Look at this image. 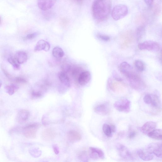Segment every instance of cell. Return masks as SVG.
<instances>
[{
  "label": "cell",
  "mask_w": 162,
  "mask_h": 162,
  "mask_svg": "<svg viewBox=\"0 0 162 162\" xmlns=\"http://www.w3.org/2000/svg\"><path fill=\"white\" fill-rule=\"evenodd\" d=\"M8 61L13 67L16 70H18L20 68V66L15 58L12 57H10L8 58Z\"/></svg>",
  "instance_id": "cell-29"
},
{
  "label": "cell",
  "mask_w": 162,
  "mask_h": 162,
  "mask_svg": "<svg viewBox=\"0 0 162 162\" xmlns=\"http://www.w3.org/2000/svg\"><path fill=\"white\" fill-rule=\"evenodd\" d=\"M156 126V123L154 122H147L142 127L141 130L143 134L148 135L155 129Z\"/></svg>",
  "instance_id": "cell-15"
},
{
  "label": "cell",
  "mask_w": 162,
  "mask_h": 162,
  "mask_svg": "<svg viewBox=\"0 0 162 162\" xmlns=\"http://www.w3.org/2000/svg\"><path fill=\"white\" fill-rule=\"evenodd\" d=\"M110 126V128L112 133H115L116 131V127L114 125H112Z\"/></svg>",
  "instance_id": "cell-42"
},
{
  "label": "cell",
  "mask_w": 162,
  "mask_h": 162,
  "mask_svg": "<svg viewBox=\"0 0 162 162\" xmlns=\"http://www.w3.org/2000/svg\"><path fill=\"white\" fill-rule=\"evenodd\" d=\"M131 102L127 99H123L116 101L114 107L118 111L128 113L130 111Z\"/></svg>",
  "instance_id": "cell-4"
},
{
  "label": "cell",
  "mask_w": 162,
  "mask_h": 162,
  "mask_svg": "<svg viewBox=\"0 0 162 162\" xmlns=\"http://www.w3.org/2000/svg\"><path fill=\"white\" fill-rule=\"evenodd\" d=\"M128 80L130 86L133 89L138 91L144 89L145 85L141 78L132 70L124 75Z\"/></svg>",
  "instance_id": "cell-2"
},
{
  "label": "cell",
  "mask_w": 162,
  "mask_h": 162,
  "mask_svg": "<svg viewBox=\"0 0 162 162\" xmlns=\"http://www.w3.org/2000/svg\"><path fill=\"white\" fill-rule=\"evenodd\" d=\"M119 69L120 72L125 75L126 73L132 70L130 65L126 62L121 63L119 66Z\"/></svg>",
  "instance_id": "cell-23"
},
{
  "label": "cell",
  "mask_w": 162,
  "mask_h": 162,
  "mask_svg": "<svg viewBox=\"0 0 162 162\" xmlns=\"http://www.w3.org/2000/svg\"><path fill=\"white\" fill-rule=\"evenodd\" d=\"M53 147L55 153V154L58 155L59 153V150L58 147L56 145H54Z\"/></svg>",
  "instance_id": "cell-40"
},
{
  "label": "cell",
  "mask_w": 162,
  "mask_h": 162,
  "mask_svg": "<svg viewBox=\"0 0 162 162\" xmlns=\"http://www.w3.org/2000/svg\"><path fill=\"white\" fill-rule=\"evenodd\" d=\"M135 66L136 69L139 71L143 72L145 69V65L142 61L140 60H137L135 61Z\"/></svg>",
  "instance_id": "cell-30"
},
{
  "label": "cell",
  "mask_w": 162,
  "mask_h": 162,
  "mask_svg": "<svg viewBox=\"0 0 162 162\" xmlns=\"http://www.w3.org/2000/svg\"><path fill=\"white\" fill-rule=\"evenodd\" d=\"M58 76L63 86H65L67 88L70 87V81L67 73L63 71H61L59 72Z\"/></svg>",
  "instance_id": "cell-17"
},
{
  "label": "cell",
  "mask_w": 162,
  "mask_h": 162,
  "mask_svg": "<svg viewBox=\"0 0 162 162\" xmlns=\"http://www.w3.org/2000/svg\"><path fill=\"white\" fill-rule=\"evenodd\" d=\"M2 85V82H0V87H1Z\"/></svg>",
  "instance_id": "cell-43"
},
{
  "label": "cell",
  "mask_w": 162,
  "mask_h": 162,
  "mask_svg": "<svg viewBox=\"0 0 162 162\" xmlns=\"http://www.w3.org/2000/svg\"><path fill=\"white\" fill-rule=\"evenodd\" d=\"M143 101L145 103L147 104H151V94H147L145 95L143 98Z\"/></svg>",
  "instance_id": "cell-34"
},
{
  "label": "cell",
  "mask_w": 162,
  "mask_h": 162,
  "mask_svg": "<svg viewBox=\"0 0 162 162\" xmlns=\"http://www.w3.org/2000/svg\"><path fill=\"white\" fill-rule=\"evenodd\" d=\"M81 69L79 67H74L72 68L70 72H71V74L72 77L76 79H77L81 72Z\"/></svg>",
  "instance_id": "cell-27"
},
{
  "label": "cell",
  "mask_w": 162,
  "mask_h": 162,
  "mask_svg": "<svg viewBox=\"0 0 162 162\" xmlns=\"http://www.w3.org/2000/svg\"><path fill=\"white\" fill-rule=\"evenodd\" d=\"M139 49L141 50H147L153 52H157L160 49V46L156 42L152 41H147L139 43Z\"/></svg>",
  "instance_id": "cell-6"
},
{
  "label": "cell",
  "mask_w": 162,
  "mask_h": 162,
  "mask_svg": "<svg viewBox=\"0 0 162 162\" xmlns=\"http://www.w3.org/2000/svg\"><path fill=\"white\" fill-rule=\"evenodd\" d=\"M145 33V28L144 25H141L138 27L136 30L137 39L138 41L141 40Z\"/></svg>",
  "instance_id": "cell-25"
},
{
  "label": "cell",
  "mask_w": 162,
  "mask_h": 162,
  "mask_svg": "<svg viewBox=\"0 0 162 162\" xmlns=\"http://www.w3.org/2000/svg\"><path fill=\"white\" fill-rule=\"evenodd\" d=\"M18 86L13 84L7 85L5 87V90L10 95L13 94L18 90Z\"/></svg>",
  "instance_id": "cell-26"
},
{
  "label": "cell",
  "mask_w": 162,
  "mask_h": 162,
  "mask_svg": "<svg viewBox=\"0 0 162 162\" xmlns=\"http://www.w3.org/2000/svg\"><path fill=\"white\" fill-rule=\"evenodd\" d=\"M72 1L78 5H81L83 2V0H72Z\"/></svg>",
  "instance_id": "cell-41"
},
{
  "label": "cell",
  "mask_w": 162,
  "mask_h": 162,
  "mask_svg": "<svg viewBox=\"0 0 162 162\" xmlns=\"http://www.w3.org/2000/svg\"><path fill=\"white\" fill-rule=\"evenodd\" d=\"M56 1V0H38V6L42 11H48L54 6Z\"/></svg>",
  "instance_id": "cell-9"
},
{
  "label": "cell",
  "mask_w": 162,
  "mask_h": 162,
  "mask_svg": "<svg viewBox=\"0 0 162 162\" xmlns=\"http://www.w3.org/2000/svg\"><path fill=\"white\" fill-rule=\"evenodd\" d=\"M90 156L94 159L100 158L101 159H105V154L101 150L95 147H90Z\"/></svg>",
  "instance_id": "cell-14"
},
{
  "label": "cell",
  "mask_w": 162,
  "mask_h": 162,
  "mask_svg": "<svg viewBox=\"0 0 162 162\" xmlns=\"http://www.w3.org/2000/svg\"><path fill=\"white\" fill-rule=\"evenodd\" d=\"M87 152L85 151H81L79 152L78 154L79 159L83 161H87L89 157Z\"/></svg>",
  "instance_id": "cell-31"
},
{
  "label": "cell",
  "mask_w": 162,
  "mask_h": 162,
  "mask_svg": "<svg viewBox=\"0 0 162 162\" xmlns=\"http://www.w3.org/2000/svg\"><path fill=\"white\" fill-rule=\"evenodd\" d=\"M56 135L54 130L51 128H47L44 130L41 134L42 139L46 141H50L54 139Z\"/></svg>",
  "instance_id": "cell-12"
},
{
  "label": "cell",
  "mask_w": 162,
  "mask_h": 162,
  "mask_svg": "<svg viewBox=\"0 0 162 162\" xmlns=\"http://www.w3.org/2000/svg\"><path fill=\"white\" fill-rule=\"evenodd\" d=\"M152 106L156 109H161V103L158 97L156 95H151Z\"/></svg>",
  "instance_id": "cell-21"
},
{
  "label": "cell",
  "mask_w": 162,
  "mask_h": 162,
  "mask_svg": "<svg viewBox=\"0 0 162 162\" xmlns=\"http://www.w3.org/2000/svg\"><path fill=\"white\" fill-rule=\"evenodd\" d=\"M128 13L127 6L123 4L117 5L113 8L112 12V16L115 20H118L125 17Z\"/></svg>",
  "instance_id": "cell-3"
},
{
  "label": "cell",
  "mask_w": 162,
  "mask_h": 162,
  "mask_svg": "<svg viewBox=\"0 0 162 162\" xmlns=\"http://www.w3.org/2000/svg\"><path fill=\"white\" fill-rule=\"evenodd\" d=\"M52 55L54 57L60 59L63 57L64 53L62 48L56 47H55L52 50Z\"/></svg>",
  "instance_id": "cell-24"
},
{
  "label": "cell",
  "mask_w": 162,
  "mask_h": 162,
  "mask_svg": "<svg viewBox=\"0 0 162 162\" xmlns=\"http://www.w3.org/2000/svg\"><path fill=\"white\" fill-rule=\"evenodd\" d=\"M111 0H94L92 6V12L94 19L103 21L108 18L111 11Z\"/></svg>",
  "instance_id": "cell-1"
},
{
  "label": "cell",
  "mask_w": 162,
  "mask_h": 162,
  "mask_svg": "<svg viewBox=\"0 0 162 162\" xmlns=\"http://www.w3.org/2000/svg\"><path fill=\"white\" fill-rule=\"evenodd\" d=\"M50 44L48 42L43 40H41L37 43L34 50L35 51L43 50L47 52L50 50Z\"/></svg>",
  "instance_id": "cell-13"
},
{
  "label": "cell",
  "mask_w": 162,
  "mask_h": 162,
  "mask_svg": "<svg viewBox=\"0 0 162 162\" xmlns=\"http://www.w3.org/2000/svg\"><path fill=\"white\" fill-rule=\"evenodd\" d=\"M97 37L99 39L105 41H108L110 40V37L106 35L98 34L97 35Z\"/></svg>",
  "instance_id": "cell-36"
},
{
  "label": "cell",
  "mask_w": 162,
  "mask_h": 162,
  "mask_svg": "<svg viewBox=\"0 0 162 162\" xmlns=\"http://www.w3.org/2000/svg\"><path fill=\"white\" fill-rule=\"evenodd\" d=\"M2 23V20L1 18H0V24H1Z\"/></svg>",
  "instance_id": "cell-44"
},
{
  "label": "cell",
  "mask_w": 162,
  "mask_h": 162,
  "mask_svg": "<svg viewBox=\"0 0 162 162\" xmlns=\"http://www.w3.org/2000/svg\"><path fill=\"white\" fill-rule=\"evenodd\" d=\"M42 93L40 91L33 90L31 93V96L33 98L37 99L42 97Z\"/></svg>",
  "instance_id": "cell-32"
},
{
  "label": "cell",
  "mask_w": 162,
  "mask_h": 162,
  "mask_svg": "<svg viewBox=\"0 0 162 162\" xmlns=\"http://www.w3.org/2000/svg\"><path fill=\"white\" fill-rule=\"evenodd\" d=\"M2 69L4 73V74L8 79L11 81H14L15 78H13L11 75H10V73L2 67Z\"/></svg>",
  "instance_id": "cell-35"
},
{
  "label": "cell",
  "mask_w": 162,
  "mask_h": 162,
  "mask_svg": "<svg viewBox=\"0 0 162 162\" xmlns=\"http://www.w3.org/2000/svg\"><path fill=\"white\" fill-rule=\"evenodd\" d=\"M144 1L146 4L150 7L153 5L154 0H144Z\"/></svg>",
  "instance_id": "cell-39"
},
{
  "label": "cell",
  "mask_w": 162,
  "mask_h": 162,
  "mask_svg": "<svg viewBox=\"0 0 162 162\" xmlns=\"http://www.w3.org/2000/svg\"><path fill=\"white\" fill-rule=\"evenodd\" d=\"M136 135V132L134 130L131 131L128 135V138L130 139H133L134 138Z\"/></svg>",
  "instance_id": "cell-38"
},
{
  "label": "cell",
  "mask_w": 162,
  "mask_h": 162,
  "mask_svg": "<svg viewBox=\"0 0 162 162\" xmlns=\"http://www.w3.org/2000/svg\"><path fill=\"white\" fill-rule=\"evenodd\" d=\"M39 34V33L38 32L29 34L25 37L24 38V39L25 40H32L36 38Z\"/></svg>",
  "instance_id": "cell-33"
},
{
  "label": "cell",
  "mask_w": 162,
  "mask_h": 162,
  "mask_svg": "<svg viewBox=\"0 0 162 162\" xmlns=\"http://www.w3.org/2000/svg\"><path fill=\"white\" fill-rule=\"evenodd\" d=\"M15 58L19 64H23L27 61L28 55L24 51H18L15 55Z\"/></svg>",
  "instance_id": "cell-20"
},
{
  "label": "cell",
  "mask_w": 162,
  "mask_h": 162,
  "mask_svg": "<svg viewBox=\"0 0 162 162\" xmlns=\"http://www.w3.org/2000/svg\"><path fill=\"white\" fill-rule=\"evenodd\" d=\"M91 79V75L89 71H83L80 73L78 81L81 85L84 86L90 82Z\"/></svg>",
  "instance_id": "cell-11"
},
{
  "label": "cell",
  "mask_w": 162,
  "mask_h": 162,
  "mask_svg": "<svg viewBox=\"0 0 162 162\" xmlns=\"http://www.w3.org/2000/svg\"><path fill=\"white\" fill-rule=\"evenodd\" d=\"M67 138L68 140L72 142L79 141L82 138L79 132L75 130H70L68 132Z\"/></svg>",
  "instance_id": "cell-18"
},
{
  "label": "cell",
  "mask_w": 162,
  "mask_h": 162,
  "mask_svg": "<svg viewBox=\"0 0 162 162\" xmlns=\"http://www.w3.org/2000/svg\"><path fill=\"white\" fill-rule=\"evenodd\" d=\"M152 139L157 140H161L162 138V130L155 129L147 135Z\"/></svg>",
  "instance_id": "cell-22"
},
{
  "label": "cell",
  "mask_w": 162,
  "mask_h": 162,
  "mask_svg": "<svg viewBox=\"0 0 162 162\" xmlns=\"http://www.w3.org/2000/svg\"><path fill=\"white\" fill-rule=\"evenodd\" d=\"M14 81L18 83H27L26 80L24 78L22 77H16L15 78Z\"/></svg>",
  "instance_id": "cell-37"
},
{
  "label": "cell",
  "mask_w": 162,
  "mask_h": 162,
  "mask_svg": "<svg viewBox=\"0 0 162 162\" xmlns=\"http://www.w3.org/2000/svg\"><path fill=\"white\" fill-rule=\"evenodd\" d=\"M30 116V113L25 109L22 110L19 112L17 116L18 122L22 124L26 122Z\"/></svg>",
  "instance_id": "cell-19"
},
{
  "label": "cell",
  "mask_w": 162,
  "mask_h": 162,
  "mask_svg": "<svg viewBox=\"0 0 162 162\" xmlns=\"http://www.w3.org/2000/svg\"><path fill=\"white\" fill-rule=\"evenodd\" d=\"M137 153L139 157L144 161H150L153 160L154 155L146 149H140L137 151Z\"/></svg>",
  "instance_id": "cell-16"
},
{
  "label": "cell",
  "mask_w": 162,
  "mask_h": 162,
  "mask_svg": "<svg viewBox=\"0 0 162 162\" xmlns=\"http://www.w3.org/2000/svg\"><path fill=\"white\" fill-rule=\"evenodd\" d=\"M116 148L119 154L122 158L126 160L133 159L131 152L124 145L120 143H117L116 145Z\"/></svg>",
  "instance_id": "cell-7"
},
{
  "label": "cell",
  "mask_w": 162,
  "mask_h": 162,
  "mask_svg": "<svg viewBox=\"0 0 162 162\" xmlns=\"http://www.w3.org/2000/svg\"><path fill=\"white\" fill-rule=\"evenodd\" d=\"M102 129L105 135L108 137H111L112 136L110 126L107 124H104L103 125Z\"/></svg>",
  "instance_id": "cell-28"
},
{
  "label": "cell",
  "mask_w": 162,
  "mask_h": 162,
  "mask_svg": "<svg viewBox=\"0 0 162 162\" xmlns=\"http://www.w3.org/2000/svg\"><path fill=\"white\" fill-rule=\"evenodd\" d=\"M94 110L96 113L99 115H106L110 112L111 108L108 103H105L97 105Z\"/></svg>",
  "instance_id": "cell-10"
},
{
  "label": "cell",
  "mask_w": 162,
  "mask_h": 162,
  "mask_svg": "<svg viewBox=\"0 0 162 162\" xmlns=\"http://www.w3.org/2000/svg\"><path fill=\"white\" fill-rule=\"evenodd\" d=\"M151 153L157 157L162 158V144L161 143H151L146 148Z\"/></svg>",
  "instance_id": "cell-8"
},
{
  "label": "cell",
  "mask_w": 162,
  "mask_h": 162,
  "mask_svg": "<svg viewBox=\"0 0 162 162\" xmlns=\"http://www.w3.org/2000/svg\"><path fill=\"white\" fill-rule=\"evenodd\" d=\"M39 127V125L33 123L27 125L23 128V134L28 138H34L36 136L37 132Z\"/></svg>",
  "instance_id": "cell-5"
}]
</instances>
